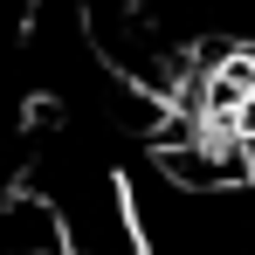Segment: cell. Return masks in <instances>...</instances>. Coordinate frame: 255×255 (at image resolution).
<instances>
[{
  "instance_id": "1",
  "label": "cell",
  "mask_w": 255,
  "mask_h": 255,
  "mask_svg": "<svg viewBox=\"0 0 255 255\" xmlns=\"http://www.w3.org/2000/svg\"><path fill=\"white\" fill-rule=\"evenodd\" d=\"M0 255H62V221L48 193L14 186L0 200Z\"/></svg>"
}]
</instances>
